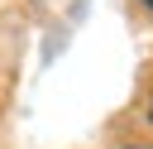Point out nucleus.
I'll use <instances>...</instances> for the list:
<instances>
[{
    "instance_id": "obj_1",
    "label": "nucleus",
    "mask_w": 153,
    "mask_h": 149,
    "mask_svg": "<svg viewBox=\"0 0 153 149\" xmlns=\"http://www.w3.org/2000/svg\"><path fill=\"white\" fill-rule=\"evenodd\" d=\"M124 149H153V144H124Z\"/></svg>"
},
{
    "instance_id": "obj_2",
    "label": "nucleus",
    "mask_w": 153,
    "mask_h": 149,
    "mask_svg": "<svg viewBox=\"0 0 153 149\" xmlns=\"http://www.w3.org/2000/svg\"><path fill=\"white\" fill-rule=\"evenodd\" d=\"M148 120H153V101H148Z\"/></svg>"
},
{
    "instance_id": "obj_3",
    "label": "nucleus",
    "mask_w": 153,
    "mask_h": 149,
    "mask_svg": "<svg viewBox=\"0 0 153 149\" xmlns=\"http://www.w3.org/2000/svg\"><path fill=\"white\" fill-rule=\"evenodd\" d=\"M143 5H148V10H153V0H143Z\"/></svg>"
}]
</instances>
